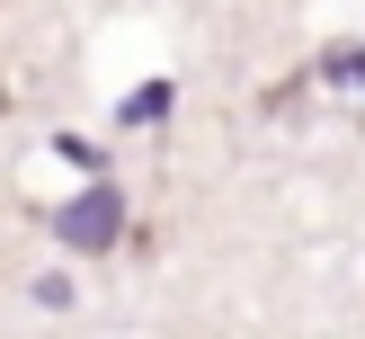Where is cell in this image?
Segmentation results:
<instances>
[{
    "mask_svg": "<svg viewBox=\"0 0 365 339\" xmlns=\"http://www.w3.org/2000/svg\"><path fill=\"white\" fill-rule=\"evenodd\" d=\"M116 232H125V206H116V188H89L81 206L63 214V241H71V250H107Z\"/></svg>",
    "mask_w": 365,
    "mask_h": 339,
    "instance_id": "cell-1",
    "label": "cell"
}]
</instances>
